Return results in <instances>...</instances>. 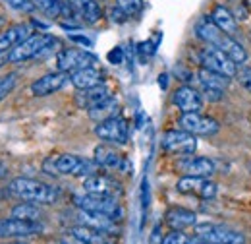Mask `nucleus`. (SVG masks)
I'll list each match as a JSON object with an SVG mask.
<instances>
[{
	"label": "nucleus",
	"mask_w": 251,
	"mask_h": 244,
	"mask_svg": "<svg viewBox=\"0 0 251 244\" xmlns=\"http://www.w3.org/2000/svg\"><path fill=\"white\" fill-rule=\"evenodd\" d=\"M99 165L95 159H83L74 153H62L58 157H50L45 161V171L50 175H66V177H81L87 179L97 175Z\"/></svg>",
	"instance_id": "nucleus-1"
},
{
	"label": "nucleus",
	"mask_w": 251,
	"mask_h": 244,
	"mask_svg": "<svg viewBox=\"0 0 251 244\" xmlns=\"http://www.w3.org/2000/svg\"><path fill=\"white\" fill-rule=\"evenodd\" d=\"M8 190L12 196L20 198L22 202L52 204L58 200V190L54 186L35 181V179H16L8 184Z\"/></svg>",
	"instance_id": "nucleus-2"
},
{
	"label": "nucleus",
	"mask_w": 251,
	"mask_h": 244,
	"mask_svg": "<svg viewBox=\"0 0 251 244\" xmlns=\"http://www.w3.org/2000/svg\"><path fill=\"white\" fill-rule=\"evenodd\" d=\"M52 45H56V39L52 35L31 33L18 47H14L10 51V62H25V61H31V59H37L43 53H47Z\"/></svg>",
	"instance_id": "nucleus-3"
},
{
	"label": "nucleus",
	"mask_w": 251,
	"mask_h": 244,
	"mask_svg": "<svg viewBox=\"0 0 251 244\" xmlns=\"http://www.w3.org/2000/svg\"><path fill=\"white\" fill-rule=\"evenodd\" d=\"M244 235L228 229L224 225H211V223H201L195 225V239H191V243L201 244H240L244 243Z\"/></svg>",
	"instance_id": "nucleus-4"
},
{
	"label": "nucleus",
	"mask_w": 251,
	"mask_h": 244,
	"mask_svg": "<svg viewBox=\"0 0 251 244\" xmlns=\"http://www.w3.org/2000/svg\"><path fill=\"white\" fill-rule=\"evenodd\" d=\"M75 206L79 210H89V212H99V214H104L116 221H120L124 217V210L122 206L118 204V198H112V196H102V194H89V192H83L81 196H75L74 198Z\"/></svg>",
	"instance_id": "nucleus-5"
},
{
	"label": "nucleus",
	"mask_w": 251,
	"mask_h": 244,
	"mask_svg": "<svg viewBox=\"0 0 251 244\" xmlns=\"http://www.w3.org/2000/svg\"><path fill=\"white\" fill-rule=\"evenodd\" d=\"M95 136L99 140L106 142V144L124 146L126 142H127V136H129V128H127L126 119H122L120 115H114L110 119H104V121L97 122Z\"/></svg>",
	"instance_id": "nucleus-6"
},
{
	"label": "nucleus",
	"mask_w": 251,
	"mask_h": 244,
	"mask_svg": "<svg viewBox=\"0 0 251 244\" xmlns=\"http://www.w3.org/2000/svg\"><path fill=\"white\" fill-rule=\"evenodd\" d=\"M199 64H201V68L219 72V74L230 76V78L236 76V72H238V64L232 61L222 49L215 47V45H207L199 53Z\"/></svg>",
	"instance_id": "nucleus-7"
},
{
	"label": "nucleus",
	"mask_w": 251,
	"mask_h": 244,
	"mask_svg": "<svg viewBox=\"0 0 251 244\" xmlns=\"http://www.w3.org/2000/svg\"><path fill=\"white\" fill-rule=\"evenodd\" d=\"M160 146H162L164 152L172 153V155H191L197 150V136L184 130V128L168 130L162 136Z\"/></svg>",
	"instance_id": "nucleus-8"
},
{
	"label": "nucleus",
	"mask_w": 251,
	"mask_h": 244,
	"mask_svg": "<svg viewBox=\"0 0 251 244\" xmlns=\"http://www.w3.org/2000/svg\"><path fill=\"white\" fill-rule=\"evenodd\" d=\"M43 233L41 221H27V219H0V239H24Z\"/></svg>",
	"instance_id": "nucleus-9"
},
{
	"label": "nucleus",
	"mask_w": 251,
	"mask_h": 244,
	"mask_svg": "<svg viewBox=\"0 0 251 244\" xmlns=\"http://www.w3.org/2000/svg\"><path fill=\"white\" fill-rule=\"evenodd\" d=\"M97 62H99V59L93 53L81 51V49H64L56 57L58 70L68 72V74H72L75 70H81V68H87V66H95Z\"/></svg>",
	"instance_id": "nucleus-10"
},
{
	"label": "nucleus",
	"mask_w": 251,
	"mask_h": 244,
	"mask_svg": "<svg viewBox=\"0 0 251 244\" xmlns=\"http://www.w3.org/2000/svg\"><path fill=\"white\" fill-rule=\"evenodd\" d=\"M180 128L188 130L195 136H215L220 130V124L215 119L195 111V113H184L180 117Z\"/></svg>",
	"instance_id": "nucleus-11"
},
{
	"label": "nucleus",
	"mask_w": 251,
	"mask_h": 244,
	"mask_svg": "<svg viewBox=\"0 0 251 244\" xmlns=\"http://www.w3.org/2000/svg\"><path fill=\"white\" fill-rule=\"evenodd\" d=\"M70 82V74L68 72H50V74H45L43 78L35 80L31 84V93L35 97H49L52 93L60 92L64 86Z\"/></svg>",
	"instance_id": "nucleus-12"
},
{
	"label": "nucleus",
	"mask_w": 251,
	"mask_h": 244,
	"mask_svg": "<svg viewBox=\"0 0 251 244\" xmlns=\"http://www.w3.org/2000/svg\"><path fill=\"white\" fill-rule=\"evenodd\" d=\"M178 171L182 175H191V177H205V179H211L217 171V165L213 159L209 157H184L178 161Z\"/></svg>",
	"instance_id": "nucleus-13"
},
{
	"label": "nucleus",
	"mask_w": 251,
	"mask_h": 244,
	"mask_svg": "<svg viewBox=\"0 0 251 244\" xmlns=\"http://www.w3.org/2000/svg\"><path fill=\"white\" fill-rule=\"evenodd\" d=\"M83 192L89 194H102V196H112L118 198L122 194V186L118 181L104 177V175H91L83 181Z\"/></svg>",
	"instance_id": "nucleus-14"
},
{
	"label": "nucleus",
	"mask_w": 251,
	"mask_h": 244,
	"mask_svg": "<svg viewBox=\"0 0 251 244\" xmlns=\"http://www.w3.org/2000/svg\"><path fill=\"white\" fill-rule=\"evenodd\" d=\"M172 103L182 113H195V111H201V107H203V95L199 90H195L191 86H182L174 92Z\"/></svg>",
	"instance_id": "nucleus-15"
},
{
	"label": "nucleus",
	"mask_w": 251,
	"mask_h": 244,
	"mask_svg": "<svg viewBox=\"0 0 251 244\" xmlns=\"http://www.w3.org/2000/svg\"><path fill=\"white\" fill-rule=\"evenodd\" d=\"M108 97H110L108 88L104 84H100V86H95V88H89V90H77L75 95H74V101H75V105L79 109L89 111L97 105H100L102 101H106Z\"/></svg>",
	"instance_id": "nucleus-16"
},
{
	"label": "nucleus",
	"mask_w": 251,
	"mask_h": 244,
	"mask_svg": "<svg viewBox=\"0 0 251 244\" xmlns=\"http://www.w3.org/2000/svg\"><path fill=\"white\" fill-rule=\"evenodd\" d=\"M70 82H72V86L75 90H89V88L104 84V74L95 66H87V68L72 72L70 74Z\"/></svg>",
	"instance_id": "nucleus-17"
},
{
	"label": "nucleus",
	"mask_w": 251,
	"mask_h": 244,
	"mask_svg": "<svg viewBox=\"0 0 251 244\" xmlns=\"http://www.w3.org/2000/svg\"><path fill=\"white\" fill-rule=\"evenodd\" d=\"M95 163L102 169H114V171H122L126 165V159L110 146H97L93 155Z\"/></svg>",
	"instance_id": "nucleus-18"
},
{
	"label": "nucleus",
	"mask_w": 251,
	"mask_h": 244,
	"mask_svg": "<svg viewBox=\"0 0 251 244\" xmlns=\"http://www.w3.org/2000/svg\"><path fill=\"white\" fill-rule=\"evenodd\" d=\"M68 237H72V241L75 243H83V244H102L106 243V233L89 227V225H75V227H70L68 229Z\"/></svg>",
	"instance_id": "nucleus-19"
},
{
	"label": "nucleus",
	"mask_w": 251,
	"mask_h": 244,
	"mask_svg": "<svg viewBox=\"0 0 251 244\" xmlns=\"http://www.w3.org/2000/svg\"><path fill=\"white\" fill-rule=\"evenodd\" d=\"M79 221L83 225H89V227H95L106 235H112L116 231V219L108 217L104 214H99V212H89V210H79Z\"/></svg>",
	"instance_id": "nucleus-20"
},
{
	"label": "nucleus",
	"mask_w": 251,
	"mask_h": 244,
	"mask_svg": "<svg viewBox=\"0 0 251 244\" xmlns=\"http://www.w3.org/2000/svg\"><path fill=\"white\" fill-rule=\"evenodd\" d=\"M197 86L199 90H217V92H226L230 86V76H224L219 72L201 68L197 72Z\"/></svg>",
	"instance_id": "nucleus-21"
},
{
	"label": "nucleus",
	"mask_w": 251,
	"mask_h": 244,
	"mask_svg": "<svg viewBox=\"0 0 251 244\" xmlns=\"http://www.w3.org/2000/svg\"><path fill=\"white\" fill-rule=\"evenodd\" d=\"M29 35H31L29 24H18V26L8 28L6 31L0 33V51H12Z\"/></svg>",
	"instance_id": "nucleus-22"
},
{
	"label": "nucleus",
	"mask_w": 251,
	"mask_h": 244,
	"mask_svg": "<svg viewBox=\"0 0 251 244\" xmlns=\"http://www.w3.org/2000/svg\"><path fill=\"white\" fill-rule=\"evenodd\" d=\"M211 20H213L226 35H232V37L238 35V30H240V28H238V20H236V16L232 14V10H230L228 6L217 4L215 10L211 12Z\"/></svg>",
	"instance_id": "nucleus-23"
},
{
	"label": "nucleus",
	"mask_w": 251,
	"mask_h": 244,
	"mask_svg": "<svg viewBox=\"0 0 251 244\" xmlns=\"http://www.w3.org/2000/svg\"><path fill=\"white\" fill-rule=\"evenodd\" d=\"M164 223L170 227V229H188L197 225V215L193 212H189L186 208H170L166 214H164Z\"/></svg>",
	"instance_id": "nucleus-24"
},
{
	"label": "nucleus",
	"mask_w": 251,
	"mask_h": 244,
	"mask_svg": "<svg viewBox=\"0 0 251 244\" xmlns=\"http://www.w3.org/2000/svg\"><path fill=\"white\" fill-rule=\"evenodd\" d=\"M195 35H197V39H201L203 43L217 47L220 43V39H222V35H224V31L220 30L211 18H201V20L197 22V26H195Z\"/></svg>",
	"instance_id": "nucleus-25"
},
{
	"label": "nucleus",
	"mask_w": 251,
	"mask_h": 244,
	"mask_svg": "<svg viewBox=\"0 0 251 244\" xmlns=\"http://www.w3.org/2000/svg\"><path fill=\"white\" fill-rule=\"evenodd\" d=\"M75 12L79 14V18L87 24H97L102 18V8L99 4V0H68Z\"/></svg>",
	"instance_id": "nucleus-26"
},
{
	"label": "nucleus",
	"mask_w": 251,
	"mask_h": 244,
	"mask_svg": "<svg viewBox=\"0 0 251 244\" xmlns=\"http://www.w3.org/2000/svg\"><path fill=\"white\" fill-rule=\"evenodd\" d=\"M219 49H222L232 61L236 62L238 66L240 64H246L248 62V59H250V55H248V51L242 47V43L236 39V37H232V35H222V39H220V43L217 45Z\"/></svg>",
	"instance_id": "nucleus-27"
},
{
	"label": "nucleus",
	"mask_w": 251,
	"mask_h": 244,
	"mask_svg": "<svg viewBox=\"0 0 251 244\" xmlns=\"http://www.w3.org/2000/svg\"><path fill=\"white\" fill-rule=\"evenodd\" d=\"M118 101L110 95L106 101H102L100 105H97L93 109H89L87 113H89V119L95 122H100L104 121V119H110V117H114V115H118Z\"/></svg>",
	"instance_id": "nucleus-28"
},
{
	"label": "nucleus",
	"mask_w": 251,
	"mask_h": 244,
	"mask_svg": "<svg viewBox=\"0 0 251 244\" xmlns=\"http://www.w3.org/2000/svg\"><path fill=\"white\" fill-rule=\"evenodd\" d=\"M209 179L205 177H191V175H184L178 183H176V190L182 192V194H197L201 196L203 194V188L207 184Z\"/></svg>",
	"instance_id": "nucleus-29"
},
{
	"label": "nucleus",
	"mask_w": 251,
	"mask_h": 244,
	"mask_svg": "<svg viewBox=\"0 0 251 244\" xmlns=\"http://www.w3.org/2000/svg\"><path fill=\"white\" fill-rule=\"evenodd\" d=\"M12 217L27 219V221H41L43 219V210L33 202H25V204H20L12 210Z\"/></svg>",
	"instance_id": "nucleus-30"
},
{
	"label": "nucleus",
	"mask_w": 251,
	"mask_h": 244,
	"mask_svg": "<svg viewBox=\"0 0 251 244\" xmlns=\"http://www.w3.org/2000/svg\"><path fill=\"white\" fill-rule=\"evenodd\" d=\"M35 8L41 10L49 18H60L62 16L64 0H33Z\"/></svg>",
	"instance_id": "nucleus-31"
},
{
	"label": "nucleus",
	"mask_w": 251,
	"mask_h": 244,
	"mask_svg": "<svg viewBox=\"0 0 251 244\" xmlns=\"http://www.w3.org/2000/svg\"><path fill=\"white\" fill-rule=\"evenodd\" d=\"M18 78H20L18 74H6V76L0 78V103L14 92L16 84H18Z\"/></svg>",
	"instance_id": "nucleus-32"
},
{
	"label": "nucleus",
	"mask_w": 251,
	"mask_h": 244,
	"mask_svg": "<svg viewBox=\"0 0 251 244\" xmlns=\"http://www.w3.org/2000/svg\"><path fill=\"white\" fill-rule=\"evenodd\" d=\"M143 0H116V6L122 8L126 14L131 18V16H137L141 10H143Z\"/></svg>",
	"instance_id": "nucleus-33"
},
{
	"label": "nucleus",
	"mask_w": 251,
	"mask_h": 244,
	"mask_svg": "<svg viewBox=\"0 0 251 244\" xmlns=\"http://www.w3.org/2000/svg\"><path fill=\"white\" fill-rule=\"evenodd\" d=\"M162 243L164 244H188V243H191V239L184 233V229H172L168 235L162 237Z\"/></svg>",
	"instance_id": "nucleus-34"
},
{
	"label": "nucleus",
	"mask_w": 251,
	"mask_h": 244,
	"mask_svg": "<svg viewBox=\"0 0 251 244\" xmlns=\"http://www.w3.org/2000/svg\"><path fill=\"white\" fill-rule=\"evenodd\" d=\"M12 10H16V12H25V14H29L35 10V2L33 0H4Z\"/></svg>",
	"instance_id": "nucleus-35"
},
{
	"label": "nucleus",
	"mask_w": 251,
	"mask_h": 244,
	"mask_svg": "<svg viewBox=\"0 0 251 244\" xmlns=\"http://www.w3.org/2000/svg\"><path fill=\"white\" fill-rule=\"evenodd\" d=\"M236 78H238V84H240L244 90H248V92L251 93V66H242V68H238Z\"/></svg>",
	"instance_id": "nucleus-36"
},
{
	"label": "nucleus",
	"mask_w": 251,
	"mask_h": 244,
	"mask_svg": "<svg viewBox=\"0 0 251 244\" xmlns=\"http://www.w3.org/2000/svg\"><path fill=\"white\" fill-rule=\"evenodd\" d=\"M108 16H110V20H112L114 24H124L126 20L129 18L124 10H122V8H118V6H112V8H110V12H108Z\"/></svg>",
	"instance_id": "nucleus-37"
},
{
	"label": "nucleus",
	"mask_w": 251,
	"mask_h": 244,
	"mask_svg": "<svg viewBox=\"0 0 251 244\" xmlns=\"http://www.w3.org/2000/svg\"><path fill=\"white\" fill-rule=\"evenodd\" d=\"M108 61L114 62V64H118V62H122V49L118 47V49H114L110 55H108Z\"/></svg>",
	"instance_id": "nucleus-38"
},
{
	"label": "nucleus",
	"mask_w": 251,
	"mask_h": 244,
	"mask_svg": "<svg viewBox=\"0 0 251 244\" xmlns=\"http://www.w3.org/2000/svg\"><path fill=\"white\" fill-rule=\"evenodd\" d=\"M6 62H10V51H0V68H2Z\"/></svg>",
	"instance_id": "nucleus-39"
},
{
	"label": "nucleus",
	"mask_w": 251,
	"mask_h": 244,
	"mask_svg": "<svg viewBox=\"0 0 251 244\" xmlns=\"http://www.w3.org/2000/svg\"><path fill=\"white\" fill-rule=\"evenodd\" d=\"M6 175H8V167H6V165L0 161V179H4Z\"/></svg>",
	"instance_id": "nucleus-40"
},
{
	"label": "nucleus",
	"mask_w": 251,
	"mask_h": 244,
	"mask_svg": "<svg viewBox=\"0 0 251 244\" xmlns=\"http://www.w3.org/2000/svg\"><path fill=\"white\" fill-rule=\"evenodd\" d=\"M2 26H4V18L0 16V28H2Z\"/></svg>",
	"instance_id": "nucleus-41"
},
{
	"label": "nucleus",
	"mask_w": 251,
	"mask_h": 244,
	"mask_svg": "<svg viewBox=\"0 0 251 244\" xmlns=\"http://www.w3.org/2000/svg\"><path fill=\"white\" fill-rule=\"evenodd\" d=\"M248 37H250V41H251V30L248 31Z\"/></svg>",
	"instance_id": "nucleus-42"
},
{
	"label": "nucleus",
	"mask_w": 251,
	"mask_h": 244,
	"mask_svg": "<svg viewBox=\"0 0 251 244\" xmlns=\"http://www.w3.org/2000/svg\"><path fill=\"white\" fill-rule=\"evenodd\" d=\"M99 2H104V0H99Z\"/></svg>",
	"instance_id": "nucleus-43"
}]
</instances>
